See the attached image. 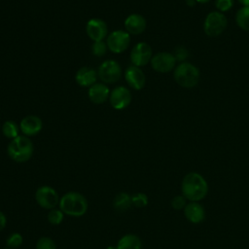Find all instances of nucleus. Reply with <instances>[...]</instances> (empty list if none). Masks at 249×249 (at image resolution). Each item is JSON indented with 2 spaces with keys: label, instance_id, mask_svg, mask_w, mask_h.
<instances>
[{
  "label": "nucleus",
  "instance_id": "2eb2a0df",
  "mask_svg": "<svg viewBox=\"0 0 249 249\" xmlns=\"http://www.w3.org/2000/svg\"><path fill=\"white\" fill-rule=\"evenodd\" d=\"M186 219L192 224H199L205 219V210L198 201H189L183 209Z\"/></svg>",
  "mask_w": 249,
  "mask_h": 249
},
{
  "label": "nucleus",
  "instance_id": "20e7f679",
  "mask_svg": "<svg viewBox=\"0 0 249 249\" xmlns=\"http://www.w3.org/2000/svg\"><path fill=\"white\" fill-rule=\"evenodd\" d=\"M174 79L184 88H193L199 81V70L190 62H182L174 71Z\"/></svg>",
  "mask_w": 249,
  "mask_h": 249
},
{
  "label": "nucleus",
  "instance_id": "cd10ccee",
  "mask_svg": "<svg viewBox=\"0 0 249 249\" xmlns=\"http://www.w3.org/2000/svg\"><path fill=\"white\" fill-rule=\"evenodd\" d=\"M187 198L183 195H178L175 196L171 199V206L175 210H183L185 206L187 205Z\"/></svg>",
  "mask_w": 249,
  "mask_h": 249
},
{
  "label": "nucleus",
  "instance_id": "b1692460",
  "mask_svg": "<svg viewBox=\"0 0 249 249\" xmlns=\"http://www.w3.org/2000/svg\"><path fill=\"white\" fill-rule=\"evenodd\" d=\"M22 242H23L22 235L18 232H13L7 237L6 245L8 248L16 249V248L19 247L22 244Z\"/></svg>",
  "mask_w": 249,
  "mask_h": 249
},
{
  "label": "nucleus",
  "instance_id": "9b49d317",
  "mask_svg": "<svg viewBox=\"0 0 249 249\" xmlns=\"http://www.w3.org/2000/svg\"><path fill=\"white\" fill-rule=\"evenodd\" d=\"M109 101L116 110L125 109L131 102V93L125 87L119 86L110 92Z\"/></svg>",
  "mask_w": 249,
  "mask_h": 249
},
{
  "label": "nucleus",
  "instance_id": "2f4dec72",
  "mask_svg": "<svg viewBox=\"0 0 249 249\" xmlns=\"http://www.w3.org/2000/svg\"><path fill=\"white\" fill-rule=\"evenodd\" d=\"M238 1L244 6H249V0H238Z\"/></svg>",
  "mask_w": 249,
  "mask_h": 249
},
{
  "label": "nucleus",
  "instance_id": "f257e3e1",
  "mask_svg": "<svg viewBox=\"0 0 249 249\" xmlns=\"http://www.w3.org/2000/svg\"><path fill=\"white\" fill-rule=\"evenodd\" d=\"M182 195L189 201H199L208 193V184L205 178L195 171L186 174L181 183Z\"/></svg>",
  "mask_w": 249,
  "mask_h": 249
},
{
  "label": "nucleus",
  "instance_id": "dca6fc26",
  "mask_svg": "<svg viewBox=\"0 0 249 249\" xmlns=\"http://www.w3.org/2000/svg\"><path fill=\"white\" fill-rule=\"evenodd\" d=\"M110 89L108 86L104 83H95L91 87H89L88 95L89 100L94 104H102L107 99H109Z\"/></svg>",
  "mask_w": 249,
  "mask_h": 249
},
{
  "label": "nucleus",
  "instance_id": "a211bd4d",
  "mask_svg": "<svg viewBox=\"0 0 249 249\" xmlns=\"http://www.w3.org/2000/svg\"><path fill=\"white\" fill-rule=\"evenodd\" d=\"M96 79L97 72L93 68L87 66L80 68L75 75V80L77 84L85 88H89L94 85L96 83Z\"/></svg>",
  "mask_w": 249,
  "mask_h": 249
},
{
  "label": "nucleus",
  "instance_id": "423d86ee",
  "mask_svg": "<svg viewBox=\"0 0 249 249\" xmlns=\"http://www.w3.org/2000/svg\"><path fill=\"white\" fill-rule=\"evenodd\" d=\"M35 200L42 208L51 210L58 205L60 197L53 187L44 185L36 190Z\"/></svg>",
  "mask_w": 249,
  "mask_h": 249
},
{
  "label": "nucleus",
  "instance_id": "ddd939ff",
  "mask_svg": "<svg viewBox=\"0 0 249 249\" xmlns=\"http://www.w3.org/2000/svg\"><path fill=\"white\" fill-rule=\"evenodd\" d=\"M124 79L127 85L136 90H140L146 82V77L144 72L140 69V67L131 65L125 69Z\"/></svg>",
  "mask_w": 249,
  "mask_h": 249
},
{
  "label": "nucleus",
  "instance_id": "c9c22d12",
  "mask_svg": "<svg viewBox=\"0 0 249 249\" xmlns=\"http://www.w3.org/2000/svg\"><path fill=\"white\" fill-rule=\"evenodd\" d=\"M5 249H11V248H8V247H7V248H5Z\"/></svg>",
  "mask_w": 249,
  "mask_h": 249
},
{
  "label": "nucleus",
  "instance_id": "f3484780",
  "mask_svg": "<svg viewBox=\"0 0 249 249\" xmlns=\"http://www.w3.org/2000/svg\"><path fill=\"white\" fill-rule=\"evenodd\" d=\"M125 31L132 35L141 34L146 28V19L139 14L129 15L124 22Z\"/></svg>",
  "mask_w": 249,
  "mask_h": 249
},
{
  "label": "nucleus",
  "instance_id": "6e6552de",
  "mask_svg": "<svg viewBox=\"0 0 249 249\" xmlns=\"http://www.w3.org/2000/svg\"><path fill=\"white\" fill-rule=\"evenodd\" d=\"M130 35L125 30H115L106 39L108 50L114 53H124L129 46Z\"/></svg>",
  "mask_w": 249,
  "mask_h": 249
},
{
  "label": "nucleus",
  "instance_id": "1a4fd4ad",
  "mask_svg": "<svg viewBox=\"0 0 249 249\" xmlns=\"http://www.w3.org/2000/svg\"><path fill=\"white\" fill-rule=\"evenodd\" d=\"M152 59V48L145 42H139L130 52V61L134 66L141 67Z\"/></svg>",
  "mask_w": 249,
  "mask_h": 249
},
{
  "label": "nucleus",
  "instance_id": "4468645a",
  "mask_svg": "<svg viewBox=\"0 0 249 249\" xmlns=\"http://www.w3.org/2000/svg\"><path fill=\"white\" fill-rule=\"evenodd\" d=\"M43 127L42 120L34 115H29L24 117L20 124H19V129L25 136H33L38 134Z\"/></svg>",
  "mask_w": 249,
  "mask_h": 249
},
{
  "label": "nucleus",
  "instance_id": "f03ea898",
  "mask_svg": "<svg viewBox=\"0 0 249 249\" xmlns=\"http://www.w3.org/2000/svg\"><path fill=\"white\" fill-rule=\"evenodd\" d=\"M59 209L71 217H81L88 211L89 203L87 198L78 192H68L64 194L58 203Z\"/></svg>",
  "mask_w": 249,
  "mask_h": 249
},
{
  "label": "nucleus",
  "instance_id": "4be33fe9",
  "mask_svg": "<svg viewBox=\"0 0 249 249\" xmlns=\"http://www.w3.org/2000/svg\"><path fill=\"white\" fill-rule=\"evenodd\" d=\"M19 132V126L14 121H6L2 125V133L11 140L18 137Z\"/></svg>",
  "mask_w": 249,
  "mask_h": 249
},
{
  "label": "nucleus",
  "instance_id": "0eeeda50",
  "mask_svg": "<svg viewBox=\"0 0 249 249\" xmlns=\"http://www.w3.org/2000/svg\"><path fill=\"white\" fill-rule=\"evenodd\" d=\"M97 76L104 84H114L121 79L122 68L116 60L108 59L99 65Z\"/></svg>",
  "mask_w": 249,
  "mask_h": 249
},
{
  "label": "nucleus",
  "instance_id": "412c9836",
  "mask_svg": "<svg viewBox=\"0 0 249 249\" xmlns=\"http://www.w3.org/2000/svg\"><path fill=\"white\" fill-rule=\"evenodd\" d=\"M235 20L241 29L249 31V6H244L238 10Z\"/></svg>",
  "mask_w": 249,
  "mask_h": 249
},
{
  "label": "nucleus",
  "instance_id": "f704fd0d",
  "mask_svg": "<svg viewBox=\"0 0 249 249\" xmlns=\"http://www.w3.org/2000/svg\"><path fill=\"white\" fill-rule=\"evenodd\" d=\"M108 249H117V247H108Z\"/></svg>",
  "mask_w": 249,
  "mask_h": 249
},
{
  "label": "nucleus",
  "instance_id": "a878e982",
  "mask_svg": "<svg viewBox=\"0 0 249 249\" xmlns=\"http://www.w3.org/2000/svg\"><path fill=\"white\" fill-rule=\"evenodd\" d=\"M36 249H56V244L51 237L43 236L37 240Z\"/></svg>",
  "mask_w": 249,
  "mask_h": 249
},
{
  "label": "nucleus",
  "instance_id": "7c9ffc66",
  "mask_svg": "<svg viewBox=\"0 0 249 249\" xmlns=\"http://www.w3.org/2000/svg\"><path fill=\"white\" fill-rule=\"evenodd\" d=\"M6 224H7L6 215L0 210V231H1L2 230H4V228L6 227Z\"/></svg>",
  "mask_w": 249,
  "mask_h": 249
},
{
  "label": "nucleus",
  "instance_id": "39448f33",
  "mask_svg": "<svg viewBox=\"0 0 249 249\" xmlns=\"http://www.w3.org/2000/svg\"><path fill=\"white\" fill-rule=\"evenodd\" d=\"M227 18L221 12H211L205 18L203 29L206 35L210 37L219 36L227 27Z\"/></svg>",
  "mask_w": 249,
  "mask_h": 249
},
{
  "label": "nucleus",
  "instance_id": "473e14b6",
  "mask_svg": "<svg viewBox=\"0 0 249 249\" xmlns=\"http://www.w3.org/2000/svg\"><path fill=\"white\" fill-rule=\"evenodd\" d=\"M187 4L189 6H194L196 5V0H187Z\"/></svg>",
  "mask_w": 249,
  "mask_h": 249
},
{
  "label": "nucleus",
  "instance_id": "393cba45",
  "mask_svg": "<svg viewBox=\"0 0 249 249\" xmlns=\"http://www.w3.org/2000/svg\"><path fill=\"white\" fill-rule=\"evenodd\" d=\"M148 201H149L148 196L144 193H136V194H133L131 196L132 205L137 207V208L145 207L148 204Z\"/></svg>",
  "mask_w": 249,
  "mask_h": 249
},
{
  "label": "nucleus",
  "instance_id": "5701e85b",
  "mask_svg": "<svg viewBox=\"0 0 249 249\" xmlns=\"http://www.w3.org/2000/svg\"><path fill=\"white\" fill-rule=\"evenodd\" d=\"M63 218H64V213L59 208L51 209L48 213V222L53 226H57L61 224V222L63 221Z\"/></svg>",
  "mask_w": 249,
  "mask_h": 249
},
{
  "label": "nucleus",
  "instance_id": "f8f14e48",
  "mask_svg": "<svg viewBox=\"0 0 249 249\" xmlns=\"http://www.w3.org/2000/svg\"><path fill=\"white\" fill-rule=\"evenodd\" d=\"M86 32L93 42L103 41L107 37V24L101 18H90L86 25Z\"/></svg>",
  "mask_w": 249,
  "mask_h": 249
},
{
  "label": "nucleus",
  "instance_id": "bb28decb",
  "mask_svg": "<svg viewBox=\"0 0 249 249\" xmlns=\"http://www.w3.org/2000/svg\"><path fill=\"white\" fill-rule=\"evenodd\" d=\"M108 50L107 44L104 41H97V42H93L92 46H91V52L92 54L95 56H103L106 52Z\"/></svg>",
  "mask_w": 249,
  "mask_h": 249
},
{
  "label": "nucleus",
  "instance_id": "9d476101",
  "mask_svg": "<svg viewBox=\"0 0 249 249\" xmlns=\"http://www.w3.org/2000/svg\"><path fill=\"white\" fill-rule=\"evenodd\" d=\"M176 63L174 54L166 52H160L152 56L151 65L152 68L160 73H167L171 71Z\"/></svg>",
  "mask_w": 249,
  "mask_h": 249
},
{
  "label": "nucleus",
  "instance_id": "7ed1b4c3",
  "mask_svg": "<svg viewBox=\"0 0 249 249\" xmlns=\"http://www.w3.org/2000/svg\"><path fill=\"white\" fill-rule=\"evenodd\" d=\"M7 153L11 160L22 163L31 159L34 153V145L27 136L18 135L10 141L7 147Z\"/></svg>",
  "mask_w": 249,
  "mask_h": 249
},
{
  "label": "nucleus",
  "instance_id": "c85d7f7f",
  "mask_svg": "<svg viewBox=\"0 0 249 249\" xmlns=\"http://www.w3.org/2000/svg\"><path fill=\"white\" fill-rule=\"evenodd\" d=\"M233 5V0H216L215 6L220 12H227L231 9Z\"/></svg>",
  "mask_w": 249,
  "mask_h": 249
},
{
  "label": "nucleus",
  "instance_id": "72a5a7b5",
  "mask_svg": "<svg viewBox=\"0 0 249 249\" xmlns=\"http://www.w3.org/2000/svg\"><path fill=\"white\" fill-rule=\"evenodd\" d=\"M196 2H198V3H202V4H203V3H207V2H209L210 0H196Z\"/></svg>",
  "mask_w": 249,
  "mask_h": 249
},
{
  "label": "nucleus",
  "instance_id": "c756f323",
  "mask_svg": "<svg viewBox=\"0 0 249 249\" xmlns=\"http://www.w3.org/2000/svg\"><path fill=\"white\" fill-rule=\"evenodd\" d=\"M176 53H177V54L174 55L175 58H176V60L182 61V60H184L185 57L188 55V53L186 52V50H182V48H179V50L176 51Z\"/></svg>",
  "mask_w": 249,
  "mask_h": 249
},
{
  "label": "nucleus",
  "instance_id": "aec40b11",
  "mask_svg": "<svg viewBox=\"0 0 249 249\" xmlns=\"http://www.w3.org/2000/svg\"><path fill=\"white\" fill-rule=\"evenodd\" d=\"M132 205L131 196L125 192L118 193L113 199V207L118 212H124Z\"/></svg>",
  "mask_w": 249,
  "mask_h": 249
},
{
  "label": "nucleus",
  "instance_id": "6ab92c4d",
  "mask_svg": "<svg viewBox=\"0 0 249 249\" xmlns=\"http://www.w3.org/2000/svg\"><path fill=\"white\" fill-rule=\"evenodd\" d=\"M116 247L117 249H142V241L136 234L126 233L119 239Z\"/></svg>",
  "mask_w": 249,
  "mask_h": 249
}]
</instances>
